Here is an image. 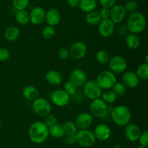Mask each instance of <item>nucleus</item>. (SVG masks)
Masks as SVG:
<instances>
[{
  "mask_svg": "<svg viewBox=\"0 0 148 148\" xmlns=\"http://www.w3.org/2000/svg\"><path fill=\"white\" fill-rule=\"evenodd\" d=\"M51 102L58 107H64L69 104L70 96L64 89H56L51 94Z\"/></svg>",
  "mask_w": 148,
  "mask_h": 148,
  "instance_id": "nucleus-10",
  "label": "nucleus"
},
{
  "mask_svg": "<svg viewBox=\"0 0 148 148\" xmlns=\"http://www.w3.org/2000/svg\"><path fill=\"white\" fill-rule=\"evenodd\" d=\"M46 80L52 86H58L62 83V75L56 70H50L46 74Z\"/></svg>",
  "mask_w": 148,
  "mask_h": 148,
  "instance_id": "nucleus-21",
  "label": "nucleus"
},
{
  "mask_svg": "<svg viewBox=\"0 0 148 148\" xmlns=\"http://www.w3.org/2000/svg\"><path fill=\"white\" fill-rule=\"evenodd\" d=\"M20 34V30L18 27L14 26H11L5 29L4 33V39L8 41H14Z\"/></svg>",
  "mask_w": 148,
  "mask_h": 148,
  "instance_id": "nucleus-24",
  "label": "nucleus"
},
{
  "mask_svg": "<svg viewBox=\"0 0 148 148\" xmlns=\"http://www.w3.org/2000/svg\"><path fill=\"white\" fill-rule=\"evenodd\" d=\"M125 43L130 49H137L140 47L141 41L137 34L129 33L125 36Z\"/></svg>",
  "mask_w": 148,
  "mask_h": 148,
  "instance_id": "nucleus-23",
  "label": "nucleus"
},
{
  "mask_svg": "<svg viewBox=\"0 0 148 148\" xmlns=\"http://www.w3.org/2000/svg\"><path fill=\"white\" fill-rule=\"evenodd\" d=\"M61 18H62L61 13L57 9L51 8L46 12L45 21L47 23L48 26H53V27L57 26L60 23Z\"/></svg>",
  "mask_w": 148,
  "mask_h": 148,
  "instance_id": "nucleus-20",
  "label": "nucleus"
},
{
  "mask_svg": "<svg viewBox=\"0 0 148 148\" xmlns=\"http://www.w3.org/2000/svg\"><path fill=\"white\" fill-rule=\"evenodd\" d=\"M58 56L62 60H66V59H69L70 57L69 49L65 47L60 48L58 51Z\"/></svg>",
  "mask_w": 148,
  "mask_h": 148,
  "instance_id": "nucleus-39",
  "label": "nucleus"
},
{
  "mask_svg": "<svg viewBox=\"0 0 148 148\" xmlns=\"http://www.w3.org/2000/svg\"><path fill=\"white\" fill-rule=\"evenodd\" d=\"M1 120H0V130H1Z\"/></svg>",
  "mask_w": 148,
  "mask_h": 148,
  "instance_id": "nucleus-50",
  "label": "nucleus"
},
{
  "mask_svg": "<svg viewBox=\"0 0 148 148\" xmlns=\"http://www.w3.org/2000/svg\"><path fill=\"white\" fill-rule=\"evenodd\" d=\"M69 81L73 82L77 87L82 86L87 81V75L82 70L76 68L69 74Z\"/></svg>",
  "mask_w": 148,
  "mask_h": 148,
  "instance_id": "nucleus-19",
  "label": "nucleus"
},
{
  "mask_svg": "<svg viewBox=\"0 0 148 148\" xmlns=\"http://www.w3.org/2000/svg\"><path fill=\"white\" fill-rule=\"evenodd\" d=\"M111 90L115 93L117 97H119V96L121 97L126 94L127 87L124 86V84L122 82H116L112 87Z\"/></svg>",
  "mask_w": 148,
  "mask_h": 148,
  "instance_id": "nucleus-33",
  "label": "nucleus"
},
{
  "mask_svg": "<svg viewBox=\"0 0 148 148\" xmlns=\"http://www.w3.org/2000/svg\"><path fill=\"white\" fill-rule=\"evenodd\" d=\"M76 143L82 147L88 148L92 147L95 143V139L94 133L89 129H80L75 133Z\"/></svg>",
  "mask_w": 148,
  "mask_h": 148,
  "instance_id": "nucleus-4",
  "label": "nucleus"
},
{
  "mask_svg": "<svg viewBox=\"0 0 148 148\" xmlns=\"http://www.w3.org/2000/svg\"><path fill=\"white\" fill-rule=\"evenodd\" d=\"M113 148H123V147L120 144H116L113 146Z\"/></svg>",
  "mask_w": 148,
  "mask_h": 148,
  "instance_id": "nucleus-47",
  "label": "nucleus"
},
{
  "mask_svg": "<svg viewBox=\"0 0 148 148\" xmlns=\"http://www.w3.org/2000/svg\"><path fill=\"white\" fill-rule=\"evenodd\" d=\"M121 80L127 88L134 89L140 84V78L134 71H125L123 73Z\"/></svg>",
  "mask_w": 148,
  "mask_h": 148,
  "instance_id": "nucleus-17",
  "label": "nucleus"
},
{
  "mask_svg": "<svg viewBox=\"0 0 148 148\" xmlns=\"http://www.w3.org/2000/svg\"><path fill=\"white\" fill-rule=\"evenodd\" d=\"M29 4V0H12V5L17 10H25Z\"/></svg>",
  "mask_w": 148,
  "mask_h": 148,
  "instance_id": "nucleus-36",
  "label": "nucleus"
},
{
  "mask_svg": "<svg viewBox=\"0 0 148 148\" xmlns=\"http://www.w3.org/2000/svg\"><path fill=\"white\" fill-rule=\"evenodd\" d=\"M142 131L140 126L134 123H130L125 126L124 134L126 138L130 142H136L138 140Z\"/></svg>",
  "mask_w": 148,
  "mask_h": 148,
  "instance_id": "nucleus-16",
  "label": "nucleus"
},
{
  "mask_svg": "<svg viewBox=\"0 0 148 148\" xmlns=\"http://www.w3.org/2000/svg\"><path fill=\"white\" fill-rule=\"evenodd\" d=\"M124 7L127 12L132 13L137 11V8H138V3L135 0H130L126 3Z\"/></svg>",
  "mask_w": 148,
  "mask_h": 148,
  "instance_id": "nucleus-37",
  "label": "nucleus"
},
{
  "mask_svg": "<svg viewBox=\"0 0 148 148\" xmlns=\"http://www.w3.org/2000/svg\"><path fill=\"white\" fill-rule=\"evenodd\" d=\"M94 136L96 140L105 142L108 140L111 135V130L109 126L106 123H100L94 129Z\"/></svg>",
  "mask_w": 148,
  "mask_h": 148,
  "instance_id": "nucleus-15",
  "label": "nucleus"
},
{
  "mask_svg": "<svg viewBox=\"0 0 148 148\" xmlns=\"http://www.w3.org/2000/svg\"><path fill=\"white\" fill-rule=\"evenodd\" d=\"M117 0H98L101 7L103 8L111 9L114 4H116Z\"/></svg>",
  "mask_w": 148,
  "mask_h": 148,
  "instance_id": "nucleus-42",
  "label": "nucleus"
},
{
  "mask_svg": "<svg viewBox=\"0 0 148 148\" xmlns=\"http://www.w3.org/2000/svg\"><path fill=\"white\" fill-rule=\"evenodd\" d=\"M41 34L44 39H52L55 36V34H56V30H55L54 27H53V26H47L43 28V30H42Z\"/></svg>",
  "mask_w": 148,
  "mask_h": 148,
  "instance_id": "nucleus-34",
  "label": "nucleus"
},
{
  "mask_svg": "<svg viewBox=\"0 0 148 148\" xmlns=\"http://www.w3.org/2000/svg\"><path fill=\"white\" fill-rule=\"evenodd\" d=\"M85 20H86L87 23L90 26L98 25L101 21V17L100 16L99 12L93 10V11L88 12L85 16Z\"/></svg>",
  "mask_w": 148,
  "mask_h": 148,
  "instance_id": "nucleus-26",
  "label": "nucleus"
},
{
  "mask_svg": "<svg viewBox=\"0 0 148 148\" xmlns=\"http://www.w3.org/2000/svg\"><path fill=\"white\" fill-rule=\"evenodd\" d=\"M99 14L101 17V20L110 19V9L103 8V7H102V9L100 10Z\"/></svg>",
  "mask_w": 148,
  "mask_h": 148,
  "instance_id": "nucleus-45",
  "label": "nucleus"
},
{
  "mask_svg": "<svg viewBox=\"0 0 148 148\" xmlns=\"http://www.w3.org/2000/svg\"><path fill=\"white\" fill-rule=\"evenodd\" d=\"M98 4V0H80L79 7L85 12L93 11L95 10Z\"/></svg>",
  "mask_w": 148,
  "mask_h": 148,
  "instance_id": "nucleus-25",
  "label": "nucleus"
},
{
  "mask_svg": "<svg viewBox=\"0 0 148 148\" xmlns=\"http://www.w3.org/2000/svg\"><path fill=\"white\" fill-rule=\"evenodd\" d=\"M115 30V24L111 19L101 20L98 24V33L103 38H108L112 36Z\"/></svg>",
  "mask_w": 148,
  "mask_h": 148,
  "instance_id": "nucleus-13",
  "label": "nucleus"
},
{
  "mask_svg": "<svg viewBox=\"0 0 148 148\" xmlns=\"http://www.w3.org/2000/svg\"><path fill=\"white\" fill-rule=\"evenodd\" d=\"M146 24L147 22L144 15L140 12L136 11L130 13L127 17L126 26L128 28L129 33L137 34L145 29Z\"/></svg>",
  "mask_w": 148,
  "mask_h": 148,
  "instance_id": "nucleus-2",
  "label": "nucleus"
},
{
  "mask_svg": "<svg viewBox=\"0 0 148 148\" xmlns=\"http://www.w3.org/2000/svg\"><path fill=\"white\" fill-rule=\"evenodd\" d=\"M49 135L56 139H60V138L64 137L65 135L62 125L57 123L49 128Z\"/></svg>",
  "mask_w": 148,
  "mask_h": 148,
  "instance_id": "nucleus-27",
  "label": "nucleus"
},
{
  "mask_svg": "<svg viewBox=\"0 0 148 148\" xmlns=\"http://www.w3.org/2000/svg\"><path fill=\"white\" fill-rule=\"evenodd\" d=\"M95 81L102 89H111L117 82L116 75L111 71H103L97 76Z\"/></svg>",
  "mask_w": 148,
  "mask_h": 148,
  "instance_id": "nucleus-5",
  "label": "nucleus"
},
{
  "mask_svg": "<svg viewBox=\"0 0 148 148\" xmlns=\"http://www.w3.org/2000/svg\"><path fill=\"white\" fill-rule=\"evenodd\" d=\"M108 105L101 97L92 100L90 105V114L98 118H103L108 113Z\"/></svg>",
  "mask_w": 148,
  "mask_h": 148,
  "instance_id": "nucleus-6",
  "label": "nucleus"
},
{
  "mask_svg": "<svg viewBox=\"0 0 148 148\" xmlns=\"http://www.w3.org/2000/svg\"><path fill=\"white\" fill-rule=\"evenodd\" d=\"M127 16V11L124 5L114 4L110 9V19L114 22V24L121 23L124 20Z\"/></svg>",
  "mask_w": 148,
  "mask_h": 148,
  "instance_id": "nucleus-12",
  "label": "nucleus"
},
{
  "mask_svg": "<svg viewBox=\"0 0 148 148\" xmlns=\"http://www.w3.org/2000/svg\"><path fill=\"white\" fill-rule=\"evenodd\" d=\"M137 148H147V147H145V146H142V145H140Z\"/></svg>",
  "mask_w": 148,
  "mask_h": 148,
  "instance_id": "nucleus-49",
  "label": "nucleus"
},
{
  "mask_svg": "<svg viewBox=\"0 0 148 148\" xmlns=\"http://www.w3.org/2000/svg\"><path fill=\"white\" fill-rule=\"evenodd\" d=\"M138 78L142 80L148 79V63H143L137 68V72H135Z\"/></svg>",
  "mask_w": 148,
  "mask_h": 148,
  "instance_id": "nucleus-31",
  "label": "nucleus"
},
{
  "mask_svg": "<svg viewBox=\"0 0 148 148\" xmlns=\"http://www.w3.org/2000/svg\"><path fill=\"white\" fill-rule=\"evenodd\" d=\"M116 32L119 35H120V36H126V35L129 33L128 28H127L126 24L119 26L118 28H116Z\"/></svg>",
  "mask_w": 148,
  "mask_h": 148,
  "instance_id": "nucleus-44",
  "label": "nucleus"
},
{
  "mask_svg": "<svg viewBox=\"0 0 148 148\" xmlns=\"http://www.w3.org/2000/svg\"><path fill=\"white\" fill-rule=\"evenodd\" d=\"M83 93L85 97L91 100L100 98L102 94V89L95 80L86 81L83 85Z\"/></svg>",
  "mask_w": 148,
  "mask_h": 148,
  "instance_id": "nucleus-8",
  "label": "nucleus"
},
{
  "mask_svg": "<svg viewBox=\"0 0 148 148\" xmlns=\"http://www.w3.org/2000/svg\"><path fill=\"white\" fill-rule=\"evenodd\" d=\"M95 59H96L97 62H98V63L103 64V65L107 64L110 59L109 54H108L106 50L101 49V50H99L96 53Z\"/></svg>",
  "mask_w": 148,
  "mask_h": 148,
  "instance_id": "nucleus-32",
  "label": "nucleus"
},
{
  "mask_svg": "<svg viewBox=\"0 0 148 148\" xmlns=\"http://www.w3.org/2000/svg\"><path fill=\"white\" fill-rule=\"evenodd\" d=\"M140 145L147 147L148 145V131L145 130L141 132L140 136L138 139Z\"/></svg>",
  "mask_w": 148,
  "mask_h": 148,
  "instance_id": "nucleus-40",
  "label": "nucleus"
},
{
  "mask_svg": "<svg viewBox=\"0 0 148 148\" xmlns=\"http://www.w3.org/2000/svg\"><path fill=\"white\" fill-rule=\"evenodd\" d=\"M64 131L65 135L68 134H75L77 131V128L76 125L72 120H66L62 125Z\"/></svg>",
  "mask_w": 148,
  "mask_h": 148,
  "instance_id": "nucleus-30",
  "label": "nucleus"
},
{
  "mask_svg": "<svg viewBox=\"0 0 148 148\" xmlns=\"http://www.w3.org/2000/svg\"><path fill=\"white\" fill-rule=\"evenodd\" d=\"M93 117L92 115L87 112H83L77 115L75 119V125L77 128L80 129H88L92 124Z\"/></svg>",
  "mask_w": 148,
  "mask_h": 148,
  "instance_id": "nucleus-14",
  "label": "nucleus"
},
{
  "mask_svg": "<svg viewBox=\"0 0 148 148\" xmlns=\"http://www.w3.org/2000/svg\"><path fill=\"white\" fill-rule=\"evenodd\" d=\"M70 57L74 59H81L86 56L88 47L82 41H77L71 45L69 49Z\"/></svg>",
  "mask_w": 148,
  "mask_h": 148,
  "instance_id": "nucleus-11",
  "label": "nucleus"
},
{
  "mask_svg": "<svg viewBox=\"0 0 148 148\" xmlns=\"http://www.w3.org/2000/svg\"><path fill=\"white\" fill-rule=\"evenodd\" d=\"M77 89V86L71 81H66L64 84V90L69 96L74 95V94H76Z\"/></svg>",
  "mask_w": 148,
  "mask_h": 148,
  "instance_id": "nucleus-35",
  "label": "nucleus"
},
{
  "mask_svg": "<svg viewBox=\"0 0 148 148\" xmlns=\"http://www.w3.org/2000/svg\"><path fill=\"white\" fill-rule=\"evenodd\" d=\"M15 19L19 24L26 25L30 22V13L26 10H17Z\"/></svg>",
  "mask_w": 148,
  "mask_h": 148,
  "instance_id": "nucleus-28",
  "label": "nucleus"
},
{
  "mask_svg": "<svg viewBox=\"0 0 148 148\" xmlns=\"http://www.w3.org/2000/svg\"><path fill=\"white\" fill-rule=\"evenodd\" d=\"M44 118H45L43 123H44V124L46 125L48 128H50L51 126H52L53 125L56 124V121H57V120H56V116L53 115H51V113Z\"/></svg>",
  "mask_w": 148,
  "mask_h": 148,
  "instance_id": "nucleus-38",
  "label": "nucleus"
},
{
  "mask_svg": "<svg viewBox=\"0 0 148 148\" xmlns=\"http://www.w3.org/2000/svg\"><path fill=\"white\" fill-rule=\"evenodd\" d=\"M40 93L38 89L33 86H27L23 90V96L25 100L29 101H34L38 98Z\"/></svg>",
  "mask_w": 148,
  "mask_h": 148,
  "instance_id": "nucleus-22",
  "label": "nucleus"
},
{
  "mask_svg": "<svg viewBox=\"0 0 148 148\" xmlns=\"http://www.w3.org/2000/svg\"><path fill=\"white\" fill-rule=\"evenodd\" d=\"M108 67L110 71L114 74L123 73L127 68V62L125 58L120 55H115L110 58L108 61Z\"/></svg>",
  "mask_w": 148,
  "mask_h": 148,
  "instance_id": "nucleus-9",
  "label": "nucleus"
},
{
  "mask_svg": "<svg viewBox=\"0 0 148 148\" xmlns=\"http://www.w3.org/2000/svg\"><path fill=\"white\" fill-rule=\"evenodd\" d=\"M33 110L37 115L40 117H46L50 114L52 107L51 103L46 99L39 97L33 101Z\"/></svg>",
  "mask_w": 148,
  "mask_h": 148,
  "instance_id": "nucleus-7",
  "label": "nucleus"
},
{
  "mask_svg": "<svg viewBox=\"0 0 148 148\" xmlns=\"http://www.w3.org/2000/svg\"><path fill=\"white\" fill-rule=\"evenodd\" d=\"M10 51L4 47H0V61L4 62L10 58Z\"/></svg>",
  "mask_w": 148,
  "mask_h": 148,
  "instance_id": "nucleus-41",
  "label": "nucleus"
},
{
  "mask_svg": "<svg viewBox=\"0 0 148 148\" xmlns=\"http://www.w3.org/2000/svg\"><path fill=\"white\" fill-rule=\"evenodd\" d=\"M64 142L66 145H72L76 144V136H75V134L64 135Z\"/></svg>",
  "mask_w": 148,
  "mask_h": 148,
  "instance_id": "nucleus-43",
  "label": "nucleus"
},
{
  "mask_svg": "<svg viewBox=\"0 0 148 148\" xmlns=\"http://www.w3.org/2000/svg\"><path fill=\"white\" fill-rule=\"evenodd\" d=\"M101 99L106 103L107 104H111L115 102L117 99V96L111 89H108L101 94Z\"/></svg>",
  "mask_w": 148,
  "mask_h": 148,
  "instance_id": "nucleus-29",
  "label": "nucleus"
},
{
  "mask_svg": "<svg viewBox=\"0 0 148 148\" xmlns=\"http://www.w3.org/2000/svg\"><path fill=\"white\" fill-rule=\"evenodd\" d=\"M29 13H30V21L33 25L38 26L44 23L46 18V11L43 7H34Z\"/></svg>",
  "mask_w": 148,
  "mask_h": 148,
  "instance_id": "nucleus-18",
  "label": "nucleus"
},
{
  "mask_svg": "<svg viewBox=\"0 0 148 148\" xmlns=\"http://www.w3.org/2000/svg\"><path fill=\"white\" fill-rule=\"evenodd\" d=\"M49 136V128L42 121H35L30 125L28 136L33 143L40 145L46 141Z\"/></svg>",
  "mask_w": 148,
  "mask_h": 148,
  "instance_id": "nucleus-1",
  "label": "nucleus"
},
{
  "mask_svg": "<svg viewBox=\"0 0 148 148\" xmlns=\"http://www.w3.org/2000/svg\"><path fill=\"white\" fill-rule=\"evenodd\" d=\"M145 63H148V55H145Z\"/></svg>",
  "mask_w": 148,
  "mask_h": 148,
  "instance_id": "nucleus-48",
  "label": "nucleus"
},
{
  "mask_svg": "<svg viewBox=\"0 0 148 148\" xmlns=\"http://www.w3.org/2000/svg\"><path fill=\"white\" fill-rule=\"evenodd\" d=\"M67 3L69 7L72 8H77L79 7L80 0H67Z\"/></svg>",
  "mask_w": 148,
  "mask_h": 148,
  "instance_id": "nucleus-46",
  "label": "nucleus"
},
{
  "mask_svg": "<svg viewBox=\"0 0 148 148\" xmlns=\"http://www.w3.org/2000/svg\"><path fill=\"white\" fill-rule=\"evenodd\" d=\"M110 115L114 123L119 126H125L130 123L132 119L131 110L125 105H118L114 107Z\"/></svg>",
  "mask_w": 148,
  "mask_h": 148,
  "instance_id": "nucleus-3",
  "label": "nucleus"
}]
</instances>
